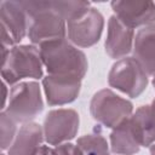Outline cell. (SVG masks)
<instances>
[{
  "mask_svg": "<svg viewBox=\"0 0 155 155\" xmlns=\"http://www.w3.org/2000/svg\"><path fill=\"white\" fill-rule=\"evenodd\" d=\"M81 81L70 76L45 75L41 86L46 103L50 107H63L75 102L81 91Z\"/></svg>",
  "mask_w": 155,
  "mask_h": 155,
  "instance_id": "cell-9",
  "label": "cell"
},
{
  "mask_svg": "<svg viewBox=\"0 0 155 155\" xmlns=\"http://www.w3.org/2000/svg\"><path fill=\"white\" fill-rule=\"evenodd\" d=\"M76 145L82 155H110V145L102 133L101 125H96L90 133L79 137Z\"/></svg>",
  "mask_w": 155,
  "mask_h": 155,
  "instance_id": "cell-16",
  "label": "cell"
},
{
  "mask_svg": "<svg viewBox=\"0 0 155 155\" xmlns=\"http://www.w3.org/2000/svg\"><path fill=\"white\" fill-rule=\"evenodd\" d=\"M110 153L114 155H136L142 144L132 124L131 116L114 127L109 134Z\"/></svg>",
  "mask_w": 155,
  "mask_h": 155,
  "instance_id": "cell-15",
  "label": "cell"
},
{
  "mask_svg": "<svg viewBox=\"0 0 155 155\" xmlns=\"http://www.w3.org/2000/svg\"><path fill=\"white\" fill-rule=\"evenodd\" d=\"M108 84L130 98H138L149 85V75L132 56H127L114 62L108 73Z\"/></svg>",
  "mask_w": 155,
  "mask_h": 155,
  "instance_id": "cell-6",
  "label": "cell"
},
{
  "mask_svg": "<svg viewBox=\"0 0 155 155\" xmlns=\"http://www.w3.org/2000/svg\"><path fill=\"white\" fill-rule=\"evenodd\" d=\"M1 155H7V154H5V153H2V154H1Z\"/></svg>",
  "mask_w": 155,
  "mask_h": 155,
  "instance_id": "cell-25",
  "label": "cell"
},
{
  "mask_svg": "<svg viewBox=\"0 0 155 155\" xmlns=\"http://www.w3.org/2000/svg\"><path fill=\"white\" fill-rule=\"evenodd\" d=\"M18 124L6 113H0V148L2 153L7 151L11 144L13 143L17 133H18Z\"/></svg>",
  "mask_w": 155,
  "mask_h": 155,
  "instance_id": "cell-18",
  "label": "cell"
},
{
  "mask_svg": "<svg viewBox=\"0 0 155 155\" xmlns=\"http://www.w3.org/2000/svg\"><path fill=\"white\" fill-rule=\"evenodd\" d=\"M134 111L133 103L110 88L97 91L90 101V114L101 126L113 130Z\"/></svg>",
  "mask_w": 155,
  "mask_h": 155,
  "instance_id": "cell-5",
  "label": "cell"
},
{
  "mask_svg": "<svg viewBox=\"0 0 155 155\" xmlns=\"http://www.w3.org/2000/svg\"><path fill=\"white\" fill-rule=\"evenodd\" d=\"M53 8L65 19V22H69L82 13H85L90 7V1H80V0H51Z\"/></svg>",
  "mask_w": 155,
  "mask_h": 155,
  "instance_id": "cell-17",
  "label": "cell"
},
{
  "mask_svg": "<svg viewBox=\"0 0 155 155\" xmlns=\"http://www.w3.org/2000/svg\"><path fill=\"white\" fill-rule=\"evenodd\" d=\"M45 144L42 125L28 122L19 126L18 133L6 151L7 155H38L40 148Z\"/></svg>",
  "mask_w": 155,
  "mask_h": 155,
  "instance_id": "cell-14",
  "label": "cell"
},
{
  "mask_svg": "<svg viewBox=\"0 0 155 155\" xmlns=\"http://www.w3.org/2000/svg\"><path fill=\"white\" fill-rule=\"evenodd\" d=\"M132 57L149 76L155 74V23L148 24L136 31Z\"/></svg>",
  "mask_w": 155,
  "mask_h": 155,
  "instance_id": "cell-13",
  "label": "cell"
},
{
  "mask_svg": "<svg viewBox=\"0 0 155 155\" xmlns=\"http://www.w3.org/2000/svg\"><path fill=\"white\" fill-rule=\"evenodd\" d=\"M114 15L128 28L138 30L155 23V2L153 1H120L110 2Z\"/></svg>",
  "mask_w": 155,
  "mask_h": 155,
  "instance_id": "cell-10",
  "label": "cell"
},
{
  "mask_svg": "<svg viewBox=\"0 0 155 155\" xmlns=\"http://www.w3.org/2000/svg\"><path fill=\"white\" fill-rule=\"evenodd\" d=\"M52 155H82V153L76 144L68 142V143H63L53 147Z\"/></svg>",
  "mask_w": 155,
  "mask_h": 155,
  "instance_id": "cell-19",
  "label": "cell"
},
{
  "mask_svg": "<svg viewBox=\"0 0 155 155\" xmlns=\"http://www.w3.org/2000/svg\"><path fill=\"white\" fill-rule=\"evenodd\" d=\"M38 155H52V147H50V145H47V144L45 143V144L40 148Z\"/></svg>",
  "mask_w": 155,
  "mask_h": 155,
  "instance_id": "cell-21",
  "label": "cell"
},
{
  "mask_svg": "<svg viewBox=\"0 0 155 155\" xmlns=\"http://www.w3.org/2000/svg\"><path fill=\"white\" fill-rule=\"evenodd\" d=\"M28 15V35L30 44H42L65 39L67 22L53 8L51 0H21Z\"/></svg>",
  "mask_w": 155,
  "mask_h": 155,
  "instance_id": "cell-1",
  "label": "cell"
},
{
  "mask_svg": "<svg viewBox=\"0 0 155 155\" xmlns=\"http://www.w3.org/2000/svg\"><path fill=\"white\" fill-rule=\"evenodd\" d=\"M2 107H1V110H4L5 108H6V105H7V103H8V97H10V86L5 82V81H2Z\"/></svg>",
  "mask_w": 155,
  "mask_h": 155,
  "instance_id": "cell-20",
  "label": "cell"
},
{
  "mask_svg": "<svg viewBox=\"0 0 155 155\" xmlns=\"http://www.w3.org/2000/svg\"><path fill=\"white\" fill-rule=\"evenodd\" d=\"M0 23L1 28L12 36L15 44L21 45L28 35V15L21 0L0 1Z\"/></svg>",
  "mask_w": 155,
  "mask_h": 155,
  "instance_id": "cell-12",
  "label": "cell"
},
{
  "mask_svg": "<svg viewBox=\"0 0 155 155\" xmlns=\"http://www.w3.org/2000/svg\"><path fill=\"white\" fill-rule=\"evenodd\" d=\"M149 154L150 155H155V143L149 147Z\"/></svg>",
  "mask_w": 155,
  "mask_h": 155,
  "instance_id": "cell-23",
  "label": "cell"
},
{
  "mask_svg": "<svg viewBox=\"0 0 155 155\" xmlns=\"http://www.w3.org/2000/svg\"><path fill=\"white\" fill-rule=\"evenodd\" d=\"M44 64L39 46L33 44L16 45L1 64V79L10 87L27 80H42Z\"/></svg>",
  "mask_w": 155,
  "mask_h": 155,
  "instance_id": "cell-3",
  "label": "cell"
},
{
  "mask_svg": "<svg viewBox=\"0 0 155 155\" xmlns=\"http://www.w3.org/2000/svg\"><path fill=\"white\" fill-rule=\"evenodd\" d=\"M149 113H150V117L155 128V98L151 101V103H149Z\"/></svg>",
  "mask_w": 155,
  "mask_h": 155,
  "instance_id": "cell-22",
  "label": "cell"
},
{
  "mask_svg": "<svg viewBox=\"0 0 155 155\" xmlns=\"http://www.w3.org/2000/svg\"><path fill=\"white\" fill-rule=\"evenodd\" d=\"M104 16L96 7H90L81 16L67 22V39L79 48L94 46L102 38Z\"/></svg>",
  "mask_w": 155,
  "mask_h": 155,
  "instance_id": "cell-8",
  "label": "cell"
},
{
  "mask_svg": "<svg viewBox=\"0 0 155 155\" xmlns=\"http://www.w3.org/2000/svg\"><path fill=\"white\" fill-rule=\"evenodd\" d=\"M39 48L44 68L48 75L70 76L80 80L86 76L88 70L87 57L67 38L42 44Z\"/></svg>",
  "mask_w": 155,
  "mask_h": 155,
  "instance_id": "cell-2",
  "label": "cell"
},
{
  "mask_svg": "<svg viewBox=\"0 0 155 155\" xmlns=\"http://www.w3.org/2000/svg\"><path fill=\"white\" fill-rule=\"evenodd\" d=\"M151 78H153V80H151V84H153V86H154V88H155V74H154Z\"/></svg>",
  "mask_w": 155,
  "mask_h": 155,
  "instance_id": "cell-24",
  "label": "cell"
},
{
  "mask_svg": "<svg viewBox=\"0 0 155 155\" xmlns=\"http://www.w3.org/2000/svg\"><path fill=\"white\" fill-rule=\"evenodd\" d=\"M41 88L42 86L35 80H27L11 86L8 103L4 111L19 125L33 122L44 110Z\"/></svg>",
  "mask_w": 155,
  "mask_h": 155,
  "instance_id": "cell-4",
  "label": "cell"
},
{
  "mask_svg": "<svg viewBox=\"0 0 155 155\" xmlns=\"http://www.w3.org/2000/svg\"><path fill=\"white\" fill-rule=\"evenodd\" d=\"M80 126V116L75 109L57 108L50 110L42 124L45 143L50 147H56L73 140Z\"/></svg>",
  "mask_w": 155,
  "mask_h": 155,
  "instance_id": "cell-7",
  "label": "cell"
},
{
  "mask_svg": "<svg viewBox=\"0 0 155 155\" xmlns=\"http://www.w3.org/2000/svg\"><path fill=\"white\" fill-rule=\"evenodd\" d=\"M136 30L125 25L115 15H111L107 24V39L104 48L107 54L117 61L132 53Z\"/></svg>",
  "mask_w": 155,
  "mask_h": 155,
  "instance_id": "cell-11",
  "label": "cell"
}]
</instances>
